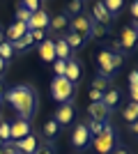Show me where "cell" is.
I'll list each match as a JSON object with an SVG mask.
<instances>
[{"instance_id":"cell-19","label":"cell","mask_w":138,"mask_h":154,"mask_svg":"<svg viewBox=\"0 0 138 154\" xmlns=\"http://www.w3.org/2000/svg\"><path fill=\"white\" fill-rule=\"evenodd\" d=\"M122 117H124L127 124H133L138 120V103H133L131 99L124 103V108H122Z\"/></svg>"},{"instance_id":"cell-1","label":"cell","mask_w":138,"mask_h":154,"mask_svg":"<svg viewBox=\"0 0 138 154\" xmlns=\"http://www.w3.org/2000/svg\"><path fill=\"white\" fill-rule=\"evenodd\" d=\"M5 101L12 106L16 113H19V117H23V120H32V115L37 113V90H35L32 85H14V88H9V90H5Z\"/></svg>"},{"instance_id":"cell-9","label":"cell","mask_w":138,"mask_h":154,"mask_svg":"<svg viewBox=\"0 0 138 154\" xmlns=\"http://www.w3.org/2000/svg\"><path fill=\"white\" fill-rule=\"evenodd\" d=\"M30 134H32V127H30L28 120L16 117L14 122H9V143H16V140H21V138H26Z\"/></svg>"},{"instance_id":"cell-46","label":"cell","mask_w":138,"mask_h":154,"mask_svg":"<svg viewBox=\"0 0 138 154\" xmlns=\"http://www.w3.org/2000/svg\"><path fill=\"white\" fill-rule=\"evenodd\" d=\"M0 154H5V152H2V147H0Z\"/></svg>"},{"instance_id":"cell-28","label":"cell","mask_w":138,"mask_h":154,"mask_svg":"<svg viewBox=\"0 0 138 154\" xmlns=\"http://www.w3.org/2000/svg\"><path fill=\"white\" fill-rule=\"evenodd\" d=\"M14 16H16V23H26L28 26V21H30V12H28L21 2H19V7H16V14H14Z\"/></svg>"},{"instance_id":"cell-31","label":"cell","mask_w":138,"mask_h":154,"mask_svg":"<svg viewBox=\"0 0 138 154\" xmlns=\"http://www.w3.org/2000/svg\"><path fill=\"white\" fill-rule=\"evenodd\" d=\"M81 7H83V2H81V0H72V2H69V5H67V16H69V14H74V16H78L81 14Z\"/></svg>"},{"instance_id":"cell-38","label":"cell","mask_w":138,"mask_h":154,"mask_svg":"<svg viewBox=\"0 0 138 154\" xmlns=\"http://www.w3.org/2000/svg\"><path fill=\"white\" fill-rule=\"evenodd\" d=\"M129 12H131V19H136V23H138V0H133V2H131Z\"/></svg>"},{"instance_id":"cell-5","label":"cell","mask_w":138,"mask_h":154,"mask_svg":"<svg viewBox=\"0 0 138 154\" xmlns=\"http://www.w3.org/2000/svg\"><path fill=\"white\" fill-rule=\"evenodd\" d=\"M118 44H120V51H122V55H131V53L138 51V32L136 28L131 26H124L122 30H120V39H118Z\"/></svg>"},{"instance_id":"cell-32","label":"cell","mask_w":138,"mask_h":154,"mask_svg":"<svg viewBox=\"0 0 138 154\" xmlns=\"http://www.w3.org/2000/svg\"><path fill=\"white\" fill-rule=\"evenodd\" d=\"M53 71H55V76H65V69H67V62H62V60H55V62L51 64Z\"/></svg>"},{"instance_id":"cell-47","label":"cell","mask_w":138,"mask_h":154,"mask_svg":"<svg viewBox=\"0 0 138 154\" xmlns=\"http://www.w3.org/2000/svg\"><path fill=\"white\" fill-rule=\"evenodd\" d=\"M0 122H2V120H0Z\"/></svg>"},{"instance_id":"cell-18","label":"cell","mask_w":138,"mask_h":154,"mask_svg":"<svg viewBox=\"0 0 138 154\" xmlns=\"http://www.w3.org/2000/svg\"><path fill=\"white\" fill-rule=\"evenodd\" d=\"M74 55H72V48L67 46V42L62 37L55 42V60H62V62H67V60H72Z\"/></svg>"},{"instance_id":"cell-24","label":"cell","mask_w":138,"mask_h":154,"mask_svg":"<svg viewBox=\"0 0 138 154\" xmlns=\"http://www.w3.org/2000/svg\"><path fill=\"white\" fill-rule=\"evenodd\" d=\"M62 39L67 42V46H69L72 51H76V48H83V46H85V42H83L78 35H74V32H69V30L65 32V37H62Z\"/></svg>"},{"instance_id":"cell-45","label":"cell","mask_w":138,"mask_h":154,"mask_svg":"<svg viewBox=\"0 0 138 154\" xmlns=\"http://www.w3.org/2000/svg\"><path fill=\"white\" fill-rule=\"evenodd\" d=\"M2 145H5V143H2V140H0V147H2Z\"/></svg>"},{"instance_id":"cell-8","label":"cell","mask_w":138,"mask_h":154,"mask_svg":"<svg viewBox=\"0 0 138 154\" xmlns=\"http://www.w3.org/2000/svg\"><path fill=\"white\" fill-rule=\"evenodd\" d=\"M74 117H76V108H74V101H67V103H58V110H55V115L53 120L62 127H69L74 122Z\"/></svg>"},{"instance_id":"cell-16","label":"cell","mask_w":138,"mask_h":154,"mask_svg":"<svg viewBox=\"0 0 138 154\" xmlns=\"http://www.w3.org/2000/svg\"><path fill=\"white\" fill-rule=\"evenodd\" d=\"M23 35H28V26H26V23H16V21H14L12 26L7 28V32H5V42L14 44V42H16V39H21Z\"/></svg>"},{"instance_id":"cell-34","label":"cell","mask_w":138,"mask_h":154,"mask_svg":"<svg viewBox=\"0 0 138 154\" xmlns=\"http://www.w3.org/2000/svg\"><path fill=\"white\" fill-rule=\"evenodd\" d=\"M30 37H32L35 44H41L46 39V30H30Z\"/></svg>"},{"instance_id":"cell-17","label":"cell","mask_w":138,"mask_h":154,"mask_svg":"<svg viewBox=\"0 0 138 154\" xmlns=\"http://www.w3.org/2000/svg\"><path fill=\"white\" fill-rule=\"evenodd\" d=\"M120 99H122L120 90H118V88H111V90H106V92H104V97H101V103H104L108 110H113V108H118Z\"/></svg>"},{"instance_id":"cell-35","label":"cell","mask_w":138,"mask_h":154,"mask_svg":"<svg viewBox=\"0 0 138 154\" xmlns=\"http://www.w3.org/2000/svg\"><path fill=\"white\" fill-rule=\"evenodd\" d=\"M21 5L26 7V9H28V12H30V14L39 9V2H37V0H28V2H21Z\"/></svg>"},{"instance_id":"cell-3","label":"cell","mask_w":138,"mask_h":154,"mask_svg":"<svg viewBox=\"0 0 138 154\" xmlns=\"http://www.w3.org/2000/svg\"><path fill=\"white\" fill-rule=\"evenodd\" d=\"M122 62H124V55H120V53H113V51H108V48L99 51L97 53V69H99L97 76H104V78L111 81V78L118 74V69L122 67Z\"/></svg>"},{"instance_id":"cell-4","label":"cell","mask_w":138,"mask_h":154,"mask_svg":"<svg viewBox=\"0 0 138 154\" xmlns=\"http://www.w3.org/2000/svg\"><path fill=\"white\" fill-rule=\"evenodd\" d=\"M74 92H76V85L69 83L65 76H55L51 81V97L55 99L58 103H67V101H72V97Z\"/></svg>"},{"instance_id":"cell-29","label":"cell","mask_w":138,"mask_h":154,"mask_svg":"<svg viewBox=\"0 0 138 154\" xmlns=\"http://www.w3.org/2000/svg\"><path fill=\"white\" fill-rule=\"evenodd\" d=\"M12 55H14L12 44H9V42H2V44H0V58L5 60V62H9V60H12Z\"/></svg>"},{"instance_id":"cell-33","label":"cell","mask_w":138,"mask_h":154,"mask_svg":"<svg viewBox=\"0 0 138 154\" xmlns=\"http://www.w3.org/2000/svg\"><path fill=\"white\" fill-rule=\"evenodd\" d=\"M0 140L9 143V122H0Z\"/></svg>"},{"instance_id":"cell-23","label":"cell","mask_w":138,"mask_h":154,"mask_svg":"<svg viewBox=\"0 0 138 154\" xmlns=\"http://www.w3.org/2000/svg\"><path fill=\"white\" fill-rule=\"evenodd\" d=\"M129 94H131V101L138 103V69L129 71Z\"/></svg>"},{"instance_id":"cell-6","label":"cell","mask_w":138,"mask_h":154,"mask_svg":"<svg viewBox=\"0 0 138 154\" xmlns=\"http://www.w3.org/2000/svg\"><path fill=\"white\" fill-rule=\"evenodd\" d=\"M92 26H94V21L87 14H78V16H74L69 21V32L78 35L83 42H87V39H92Z\"/></svg>"},{"instance_id":"cell-40","label":"cell","mask_w":138,"mask_h":154,"mask_svg":"<svg viewBox=\"0 0 138 154\" xmlns=\"http://www.w3.org/2000/svg\"><path fill=\"white\" fill-rule=\"evenodd\" d=\"M5 71H7V62H5L2 58H0V78L5 76Z\"/></svg>"},{"instance_id":"cell-12","label":"cell","mask_w":138,"mask_h":154,"mask_svg":"<svg viewBox=\"0 0 138 154\" xmlns=\"http://www.w3.org/2000/svg\"><path fill=\"white\" fill-rule=\"evenodd\" d=\"M81 76H83V67L76 58L67 60V69H65V78L74 85H81Z\"/></svg>"},{"instance_id":"cell-26","label":"cell","mask_w":138,"mask_h":154,"mask_svg":"<svg viewBox=\"0 0 138 154\" xmlns=\"http://www.w3.org/2000/svg\"><path fill=\"white\" fill-rule=\"evenodd\" d=\"M104 7H106V12L111 14V16H118V14L122 12L124 2H122V0H106V2H104Z\"/></svg>"},{"instance_id":"cell-11","label":"cell","mask_w":138,"mask_h":154,"mask_svg":"<svg viewBox=\"0 0 138 154\" xmlns=\"http://www.w3.org/2000/svg\"><path fill=\"white\" fill-rule=\"evenodd\" d=\"M37 53H39L41 62H46V64H53V62H55V39L46 37L44 42H41V44L37 46Z\"/></svg>"},{"instance_id":"cell-36","label":"cell","mask_w":138,"mask_h":154,"mask_svg":"<svg viewBox=\"0 0 138 154\" xmlns=\"http://www.w3.org/2000/svg\"><path fill=\"white\" fill-rule=\"evenodd\" d=\"M87 97H90V103H97V101H101V92H97V90H92L90 88V92H87Z\"/></svg>"},{"instance_id":"cell-41","label":"cell","mask_w":138,"mask_h":154,"mask_svg":"<svg viewBox=\"0 0 138 154\" xmlns=\"http://www.w3.org/2000/svg\"><path fill=\"white\" fill-rule=\"evenodd\" d=\"M111 154H129V149H127V147H115Z\"/></svg>"},{"instance_id":"cell-21","label":"cell","mask_w":138,"mask_h":154,"mask_svg":"<svg viewBox=\"0 0 138 154\" xmlns=\"http://www.w3.org/2000/svg\"><path fill=\"white\" fill-rule=\"evenodd\" d=\"M67 28H69V16H67V14H58V16H53L51 23H48V30H53V32L67 30Z\"/></svg>"},{"instance_id":"cell-27","label":"cell","mask_w":138,"mask_h":154,"mask_svg":"<svg viewBox=\"0 0 138 154\" xmlns=\"http://www.w3.org/2000/svg\"><path fill=\"white\" fill-rule=\"evenodd\" d=\"M35 154H55L53 140H41L39 145H37V149H35Z\"/></svg>"},{"instance_id":"cell-37","label":"cell","mask_w":138,"mask_h":154,"mask_svg":"<svg viewBox=\"0 0 138 154\" xmlns=\"http://www.w3.org/2000/svg\"><path fill=\"white\" fill-rule=\"evenodd\" d=\"M2 152L5 154H21L19 149L14 147V143H5V145H2Z\"/></svg>"},{"instance_id":"cell-14","label":"cell","mask_w":138,"mask_h":154,"mask_svg":"<svg viewBox=\"0 0 138 154\" xmlns=\"http://www.w3.org/2000/svg\"><path fill=\"white\" fill-rule=\"evenodd\" d=\"M37 145H39V140H37V136H32V134L14 143V147L19 149L21 154H35V149H37Z\"/></svg>"},{"instance_id":"cell-42","label":"cell","mask_w":138,"mask_h":154,"mask_svg":"<svg viewBox=\"0 0 138 154\" xmlns=\"http://www.w3.org/2000/svg\"><path fill=\"white\" fill-rule=\"evenodd\" d=\"M2 94H5V83H2V78H0V99H2Z\"/></svg>"},{"instance_id":"cell-15","label":"cell","mask_w":138,"mask_h":154,"mask_svg":"<svg viewBox=\"0 0 138 154\" xmlns=\"http://www.w3.org/2000/svg\"><path fill=\"white\" fill-rule=\"evenodd\" d=\"M94 23H99V26H108L113 21V16L108 12H106V7L104 2H94V7H92V16H90Z\"/></svg>"},{"instance_id":"cell-39","label":"cell","mask_w":138,"mask_h":154,"mask_svg":"<svg viewBox=\"0 0 138 154\" xmlns=\"http://www.w3.org/2000/svg\"><path fill=\"white\" fill-rule=\"evenodd\" d=\"M129 131H131V134H133V136L138 138V120H136L133 124H129Z\"/></svg>"},{"instance_id":"cell-13","label":"cell","mask_w":138,"mask_h":154,"mask_svg":"<svg viewBox=\"0 0 138 154\" xmlns=\"http://www.w3.org/2000/svg\"><path fill=\"white\" fill-rule=\"evenodd\" d=\"M87 115H90V120H94V122H108L111 110L106 108L101 101H97V103H87Z\"/></svg>"},{"instance_id":"cell-20","label":"cell","mask_w":138,"mask_h":154,"mask_svg":"<svg viewBox=\"0 0 138 154\" xmlns=\"http://www.w3.org/2000/svg\"><path fill=\"white\" fill-rule=\"evenodd\" d=\"M32 44H35V42H32V37H30V32H28V35H23L21 39L14 42L12 48H14V53H28L30 48H32Z\"/></svg>"},{"instance_id":"cell-43","label":"cell","mask_w":138,"mask_h":154,"mask_svg":"<svg viewBox=\"0 0 138 154\" xmlns=\"http://www.w3.org/2000/svg\"><path fill=\"white\" fill-rule=\"evenodd\" d=\"M2 42H5V32L0 30V44H2Z\"/></svg>"},{"instance_id":"cell-30","label":"cell","mask_w":138,"mask_h":154,"mask_svg":"<svg viewBox=\"0 0 138 154\" xmlns=\"http://www.w3.org/2000/svg\"><path fill=\"white\" fill-rule=\"evenodd\" d=\"M108 32H111L108 26H99V23H94V26H92V39H101V37H106Z\"/></svg>"},{"instance_id":"cell-7","label":"cell","mask_w":138,"mask_h":154,"mask_svg":"<svg viewBox=\"0 0 138 154\" xmlns=\"http://www.w3.org/2000/svg\"><path fill=\"white\" fill-rule=\"evenodd\" d=\"M72 147L74 149H87L90 147V143H92V136L87 134V129H85V124L83 122H78L76 127H74V131H72Z\"/></svg>"},{"instance_id":"cell-10","label":"cell","mask_w":138,"mask_h":154,"mask_svg":"<svg viewBox=\"0 0 138 154\" xmlns=\"http://www.w3.org/2000/svg\"><path fill=\"white\" fill-rule=\"evenodd\" d=\"M48 23H51V16L44 7L37 9V12L30 14V21H28V32L30 30H48Z\"/></svg>"},{"instance_id":"cell-22","label":"cell","mask_w":138,"mask_h":154,"mask_svg":"<svg viewBox=\"0 0 138 154\" xmlns=\"http://www.w3.org/2000/svg\"><path fill=\"white\" fill-rule=\"evenodd\" d=\"M58 134H60V124L55 122L53 117H51V120H46V122H44V138H46V140H53Z\"/></svg>"},{"instance_id":"cell-2","label":"cell","mask_w":138,"mask_h":154,"mask_svg":"<svg viewBox=\"0 0 138 154\" xmlns=\"http://www.w3.org/2000/svg\"><path fill=\"white\" fill-rule=\"evenodd\" d=\"M90 145L94 147V152H97V154H111L115 147H120L118 129L113 127L111 122H106V124H104V129H101V134L94 136Z\"/></svg>"},{"instance_id":"cell-25","label":"cell","mask_w":138,"mask_h":154,"mask_svg":"<svg viewBox=\"0 0 138 154\" xmlns=\"http://www.w3.org/2000/svg\"><path fill=\"white\" fill-rule=\"evenodd\" d=\"M90 88L104 94L106 90H111V81H108V78H104V76H94V78H92V83H90Z\"/></svg>"},{"instance_id":"cell-44","label":"cell","mask_w":138,"mask_h":154,"mask_svg":"<svg viewBox=\"0 0 138 154\" xmlns=\"http://www.w3.org/2000/svg\"><path fill=\"white\" fill-rule=\"evenodd\" d=\"M133 28H136V32H138V23H133Z\"/></svg>"}]
</instances>
